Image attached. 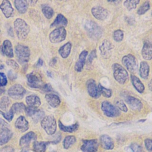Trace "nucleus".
<instances>
[{
	"mask_svg": "<svg viewBox=\"0 0 152 152\" xmlns=\"http://www.w3.org/2000/svg\"><path fill=\"white\" fill-rule=\"evenodd\" d=\"M41 126L48 135H53L56 130V122L53 116H45L41 121Z\"/></svg>",
	"mask_w": 152,
	"mask_h": 152,
	"instance_id": "nucleus-4",
	"label": "nucleus"
},
{
	"mask_svg": "<svg viewBox=\"0 0 152 152\" xmlns=\"http://www.w3.org/2000/svg\"><path fill=\"white\" fill-rule=\"evenodd\" d=\"M148 87L151 90V91H152V80H151L149 82V83H148Z\"/></svg>",
	"mask_w": 152,
	"mask_h": 152,
	"instance_id": "nucleus-55",
	"label": "nucleus"
},
{
	"mask_svg": "<svg viewBox=\"0 0 152 152\" xmlns=\"http://www.w3.org/2000/svg\"><path fill=\"white\" fill-rule=\"evenodd\" d=\"M37 138V135L34 132H29L23 136L20 140V145L23 148H27L29 146L30 142L33 140H35Z\"/></svg>",
	"mask_w": 152,
	"mask_h": 152,
	"instance_id": "nucleus-15",
	"label": "nucleus"
},
{
	"mask_svg": "<svg viewBox=\"0 0 152 152\" xmlns=\"http://www.w3.org/2000/svg\"><path fill=\"white\" fill-rule=\"evenodd\" d=\"M113 77L115 80L121 84H125L128 80V74L126 70L118 64H114L112 65Z\"/></svg>",
	"mask_w": 152,
	"mask_h": 152,
	"instance_id": "nucleus-2",
	"label": "nucleus"
},
{
	"mask_svg": "<svg viewBox=\"0 0 152 152\" xmlns=\"http://www.w3.org/2000/svg\"><path fill=\"white\" fill-rule=\"evenodd\" d=\"M85 29L88 36L94 39H99L102 35L101 28L92 21H88L85 24Z\"/></svg>",
	"mask_w": 152,
	"mask_h": 152,
	"instance_id": "nucleus-5",
	"label": "nucleus"
},
{
	"mask_svg": "<svg viewBox=\"0 0 152 152\" xmlns=\"http://www.w3.org/2000/svg\"><path fill=\"white\" fill-rule=\"evenodd\" d=\"M27 84L31 88H41L43 86V81L40 75L32 72L27 75Z\"/></svg>",
	"mask_w": 152,
	"mask_h": 152,
	"instance_id": "nucleus-10",
	"label": "nucleus"
},
{
	"mask_svg": "<svg viewBox=\"0 0 152 152\" xmlns=\"http://www.w3.org/2000/svg\"><path fill=\"white\" fill-rule=\"evenodd\" d=\"M131 80L132 84L134 88L136 89V90L139 92L140 93H143L144 91V86L143 84L141 83V81L140 80V79L135 75H131Z\"/></svg>",
	"mask_w": 152,
	"mask_h": 152,
	"instance_id": "nucleus-27",
	"label": "nucleus"
},
{
	"mask_svg": "<svg viewBox=\"0 0 152 152\" xmlns=\"http://www.w3.org/2000/svg\"><path fill=\"white\" fill-rule=\"evenodd\" d=\"M150 8V3L148 1H145L142 4V5L138 8L137 13L139 15H142L145 13Z\"/></svg>",
	"mask_w": 152,
	"mask_h": 152,
	"instance_id": "nucleus-39",
	"label": "nucleus"
},
{
	"mask_svg": "<svg viewBox=\"0 0 152 152\" xmlns=\"http://www.w3.org/2000/svg\"><path fill=\"white\" fill-rule=\"evenodd\" d=\"M43 61L41 58H39L37 64H36V66L37 67H40L43 65Z\"/></svg>",
	"mask_w": 152,
	"mask_h": 152,
	"instance_id": "nucleus-53",
	"label": "nucleus"
},
{
	"mask_svg": "<svg viewBox=\"0 0 152 152\" xmlns=\"http://www.w3.org/2000/svg\"><path fill=\"white\" fill-rule=\"evenodd\" d=\"M40 88L43 92H46V93L50 92L53 90V88L50 84H46L45 85H43Z\"/></svg>",
	"mask_w": 152,
	"mask_h": 152,
	"instance_id": "nucleus-47",
	"label": "nucleus"
},
{
	"mask_svg": "<svg viewBox=\"0 0 152 152\" xmlns=\"http://www.w3.org/2000/svg\"><path fill=\"white\" fill-rule=\"evenodd\" d=\"M100 50L102 56L104 58H109L112 54L113 49L112 44L107 40H104L100 46Z\"/></svg>",
	"mask_w": 152,
	"mask_h": 152,
	"instance_id": "nucleus-14",
	"label": "nucleus"
},
{
	"mask_svg": "<svg viewBox=\"0 0 152 152\" xmlns=\"http://www.w3.org/2000/svg\"><path fill=\"white\" fill-rule=\"evenodd\" d=\"M0 152H14V149L10 146H6L0 149Z\"/></svg>",
	"mask_w": 152,
	"mask_h": 152,
	"instance_id": "nucleus-52",
	"label": "nucleus"
},
{
	"mask_svg": "<svg viewBox=\"0 0 152 152\" xmlns=\"http://www.w3.org/2000/svg\"><path fill=\"white\" fill-rule=\"evenodd\" d=\"M71 43L70 42H67L59 48L58 52L62 58H66L69 56L71 50Z\"/></svg>",
	"mask_w": 152,
	"mask_h": 152,
	"instance_id": "nucleus-31",
	"label": "nucleus"
},
{
	"mask_svg": "<svg viewBox=\"0 0 152 152\" xmlns=\"http://www.w3.org/2000/svg\"><path fill=\"white\" fill-rule=\"evenodd\" d=\"M10 104V99L7 96H3L0 100V108L2 110L6 111Z\"/></svg>",
	"mask_w": 152,
	"mask_h": 152,
	"instance_id": "nucleus-38",
	"label": "nucleus"
},
{
	"mask_svg": "<svg viewBox=\"0 0 152 152\" xmlns=\"http://www.w3.org/2000/svg\"><path fill=\"white\" fill-rule=\"evenodd\" d=\"M115 106L118 109H119V110H122V112H127V110H128L127 107L122 100H117L115 101Z\"/></svg>",
	"mask_w": 152,
	"mask_h": 152,
	"instance_id": "nucleus-42",
	"label": "nucleus"
},
{
	"mask_svg": "<svg viewBox=\"0 0 152 152\" xmlns=\"http://www.w3.org/2000/svg\"><path fill=\"white\" fill-rule=\"evenodd\" d=\"M96 57V50H93L91 51V52L90 53V54L89 55L88 59H87V62L88 64L91 63L92 61Z\"/></svg>",
	"mask_w": 152,
	"mask_h": 152,
	"instance_id": "nucleus-50",
	"label": "nucleus"
},
{
	"mask_svg": "<svg viewBox=\"0 0 152 152\" xmlns=\"http://www.w3.org/2000/svg\"><path fill=\"white\" fill-rule=\"evenodd\" d=\"M139 2V0H129L124 1V5L125 7H126L128 10H132L136 8Z\"/></svg>",
	"mask_w": 152,
	"mask_h": 152,
	"instance_id": "nucleus-36",
	"label": "nucleus"
},
{
	"mask_svg": "<svg viewBox=\"0 0 152 152\" xmlns=\"http://www.w3.org/2000/svg\"><path fill=\"white\" fill-rule=\"evenodd\" d=\"M26 108L25 105L23 103H15L12 105L11 110L14 113H19L24 111Z\"/></svg>",
	"mask_w": 152,
	"mask_h": 152,
	"instance_id": "nucleus-34",
	"label": "nucleus"
},
{
	"mask_svg": "<svg viewBox=\"0 0 152 152\" xmlns=\"http://www.w3.org/2000/svg\"><path fill=\"white\" fill-rule=\"evenodd\" d=\"M92 15L99 20H105L109 15L106 9L100 6H95L91 8Z\"/></svg>",
	"mask_w": 152,
	"mask_h": 152,
	"instance_id": "nucleus-13",
	"label": "nucleus"
},
{
	"mask_svg": "<svg viewBox=\"0 0 152 152\" xmlns=\"http://www.w3.org/2000/svg\"><path fill=\"white\" fill-rule=\"evenodd\" d=\"M56 61H57V58H56V57H55V58H53V59H52V61H51L50 63V65H54L56 64Z\"/></svg>",
	"mask_w": 152,
	"mask_h": 152,
	"instance_id": "nucleus-54",
	"label": "nucleus"
},
{
	"mask_svg": "<svg viewBox=\"0 0 152 152\" xmlns=\"http://www.w3.org/2000/svg\"><path fill=\"white\" fill-rule=\"evenodd\" d=\"M45 99L48 104L52 107H57L61 103L59 97L56 94H47L45 96Z\"/></svg>",
	"mask_w": 152,
	"mask_h": 152,
	"instance_id": "nucleus-24",
	"label": "nucleus"
},
{
	"mask_svg": "<svg viewBox=\"0 0 152 152\" xmlns=\"http://www.w3.org/2000/svg\"><path fill=\"white\" fill-rule=\"evenodd\" d=\"M15 52L17 60L21 64H24L28 61L30 55V50L28 47L18 45L15 48Z\"/></svg>",
	"mask_w": 152,
	"mask_h": 152,
	"instance_id": "nucleus-3",
	"label": "nucleus"
},
{
	"mask_svg": "<svg viewBox=\"0 0 152 152\" xmlns=\"http://www.w3.org/2000/svg\"><path fill=\"white\" fill-rule=\"evenodd\" d=\"M87 55H88V52L87 50H83L80 54L78 59L77 60V61L75 65V70L77 72H80L82 71V69L84 67Z\"/></svg>",
	"mask_w": 152,
	"mask_h": 152,
	"instance_id": "nucleus-20",
	"label": "nucleus"
},
{
	"mask_svg": "<svg viewBox=\"0 0 152 152\" xmlns=\"http://www.w3.org/2000/svg\"><path fill=\"white\" fill-rule=\"evenodd\" d=\"M113 37L116 42H121L124 38V31L119 29L117 30L114 31Z\"/></svg>",
	"mask_w": 152,
	"mask_h": 152,
	"instance_id": "nucleus-41",
	"label": "nucleus"
},
{
	"mask_svg": "<svg viewBox=\"0 0 152 152\" xmlns=\"http://www.w3.org/2000/svg\"><path fill=\"white\" fill-rule=\"evenodd\" d=\"M44 116H45V112L41 109H37L31 117L35 122H37L40 120L41 119L42 120V119L44 118Z\"/></svg>",
	"mask_w": 152,
	"mask_h": 152,
	"instance_id": "nucleus-35",
	"label": "nucleus"
},
{
	"mask_svg": "<svg viewBox=\"0 0 152 152\" xmlns=\"http://www.w3.org/2000/svg\"><path fill=\"white\" fill-rule=\"evenodd\" d=\"M26 102L29 107L37 108L41 104L40 98L36 95H30L27 96Z\"/></svg>",
	"mask_w": 152,
	"mask_h": 152,
	"instance_id": "nucleus-25",
	"label": "nucleus"
},
{
	"mask_svg": "<svg viewBox=\"0 0 152 152\" xmlns=\"http://www.w3.org/2000/svg\"><path fill=\"white\" fill-rule=\"evenodd\" d=\"M86 86L88 93L91 97L97 99L100 96L101 93L99 91L98 86L96 85V83L94 80L90 79L88 80L87 81Z\"/></svg>",
	"mask_w": 152,
	"mask_h": 152,
	"instance_id": "nucleus-12",
	"label": "nucleus"
},
{
	"mask_svg": "<svg viewBox=\"0 0 152 152\" xmlns=\"http://www.w3.org/2000/svg\"><path fill=\"white\" fill-rule=\"evenodd\" d=\"M15 8L17 11L21 13L24 14L27 11L28 8V1L23 0H15L14 2Z\"/></svg>",
	"mask_w": 152,
	"mask_h": 152,
	"instance_id": "nucleus-29",
	"label": "nucleus"
},
{
	"mask_svg": "<svg viewBox=\"0 0 152 152\" xmlns=\"http://www.w3.org/2000/svg\"><path fill=\"white\" fill-rule=\"evenodd\" d=\"M0 51L2 53L5 55L9 58H12L14 56L12 46L11 42L8 40L4 41L2 46L0 47Z\"/></svg>",
	"mask_w": 152,
	"mask_h": 152,
	"instance_id": "nucleus-18",
	"label": "nucleus"
},
{
	"mask_svg": "<svg viewBox=\"0 0 152 152\" xmlns=\"http://www.w3.org/2000/svg\"><path fill=\"white\" fill-rule=\"evenodd\" d=\"M125 101L129 107L134 110H140L142 107V102L138 99L128 96L125 98Z\"/></svg>",
	"mask_w": 152,
	"mask_h": 152,
	"instance_id": "nucleus-17",
	"label": "nucleus"
},
{
	"mask_svg": "<svg viewBox=\"0 0 152 152\" xmlns=\"http://www.w3.org/2000/svg\"><path fill=\"white\" fill-rule=\"evenodd\" d=\"M2 68H3V66H0V69H1Z\"/></svg>",
	"mask_w": 152,
	"mask_h": 152,
	"instance_id": "nucleus-58",
	"label": "nucleus"
},
{
	"mask_svg": "<svg viewBox=\"0 0 152 152\" xmlns=\"http://www.w3.org/2000/svg\"><path fill=\"white\" fill-rule=\"evenodd\" d=\"M83 144L81 150L83 152H96L98 150V141L96 139L85 140L83 141Z\"/></svg>",
	"mask_w": 152,
	"mask_h": 152,
	"instance_id": "nucleus-11",
	"label": "nucleus"
},
{
	"mask_svg": "<svg viewBox=\"0 0 152 152\" xmlns=\"http://www.w3.org/2000/svg\"><path fill=\"white\" fill-rule=\"evenodd\" d=\"M26 93V89L20 84H14L12 86L8 91L10 97L15 100H19L23 97Z\"/></svg>",
	"mask_w": 152,
	"mask_h": 152,
	"instance_id": "nucleus-9",
	"label": "nucleus"
},
{
	"mask_svg": "<svg viewBox=\"0 0 152 152\" xmlns=\"http://www.w3.org/2000/svg\"><path fill=\"white\" fill-rule=\"evenodd\" d=\"M7 83V79L4 73L0 72V87L4 86Z\"/></svg>",
	"mask_w": 152,
	"mask_h": 152,
	"instance_id": "nucleus-46",
	"label": "nucleus"
},
{
	"mask_svg": "<svg viewBox=\"0 0 152 152\" xmlns=\"http://www.w3.org/2000/svg\"><path fill=\"white\" fill-rule=\"evenodd\" d=\"M0 113L5 118V119H7L9 122L11 121L14 117V113L12 112V111L11 109L7 112H3L2 111L0 110Z\"/></svg>",
	"mask_w": 152,
	"mask_h": 152,
	"instance_id": "nucleus-43",
	"label": "nucleus"
},
{
	"mask_svg": "<svg viewBox=\"0 0 152 152\" xmlns=\"http://www.w3.org/2000/svg\"><path fill=\"white\" fill-rule=\"evenodd\" d=\"M139 71H140V77L143 79H145V80L147 79L149 74V71H150V66L145 61L141 62Z\"/></svg>",
	"mask_w": 152,
	"mask_h": 152,
	"instance_id": "nucleus-28",
	"label": "nucleus"
},
{
	"mask_svg": "<svg viewBox=\"0 0 152 152\" xmlns=\"http://www.w3.org/2000/svg\"><path fill=\"white\" fill-rule=\"evenodd\" d=\"M6 63L8 65L13 68L14 69H18L19 68V66H18V64L15 61H14V60H11V59L7 60Z\"/></svg>",
	"mask_w": 152,
	"mask_h": 152,
	"instance_id": "nucleus-48",
	"label": "nucleus"
},
{
	"mask_svg": "<svg viewBox=\"0 0 152 152\" xmlns=\"http://www.w3.org/2000/svg\"><path fill=\"white\" fill-rule=\"evenodd\" d=\"M47 75L49 76V77H52V74L49 72V71H47Z\"/></svg>",
	"mask_w": 152,
	"mask_h": 152,
	"instance_id": "nucleus-57",
	"label": "nucleus"
},
{
	"mask_svg": "<svg viewBox=\"0 0 152 152\" xmlns=\"http://www.w3.org/2000/svg\"><path fill=\"white\" fill-rule=\"evenodd\" d=\"M101 109L103 113L108 117H116L120 115L119 109L107 101H104L101 104Z\"/></svg>",
	"mask_w": 152,
	"mask_h": 152,
	"instance_id": "nucleus-7",
	"label": "nucleus"
},
{
	"mask_svg": "<svg viewBox=\"0 0 152 152\" xmlns=\"http://www.w3.org/2000/svg\"><path fill=\"white\" fill-rule=\"evenodd\" d=\"M100 142L104 149L112 150L114 147V143L112 139L107 135H103L101 136Z\"/></svg>",
	"mask_w": 152,
	"mask_h": 152,
	"instance_id": "nucleus-23",
	"label": "nucleus"
},
{
	"mask_svg": "<svg viewBox=\"0 0 152 152\" xmlns=\"http://www.w3.org/2000/svg\"><path fill=\"white\" fill-rule=\"evenodd\" d=\"M14 26L18 38L20 40L26 39L30 31V27L21 18H17L14 23Z\"/></svg>",
	"mask_w": 152,
	"mask_h": 152,
	"instance_id": "nucleus-1",
	"label": "nucleus"
},
{
	"mask_svg": "<svg viewBox=\"0 0 152 152\" xmlns=\"http://www.w3.org/2000/svg\"><path fill=\"white\" fill-rule=\"evenodd\" d=\"M67 19L62 14H59L56 16L55 21L50 25V27L59 26V27H64L67 25Z\"/></svg>",
	"mask_w": 152,
	"mask_h": 152,
	"instance_id": "nucleus-26",
	"label": "nucleus"
},
{
	"mask_svg": "<svg viewBox=\"0 0 152 152\" xmlns=\"http://www.w3.org/2000/svg\"><path fill=\"white\" fill-rule=\"evenodd\" d=\"M141 54L143 58L145 60H151L152 59V42L148 41L144 42Z\"/></svg>",
	"mask_w": 152,
	"mask_h": 152,
	"instance_id": "nucleus-19",
	"label": "nucleus"
},
{
	"mask_svg": "<svg viewBox=\"0 0 152 152\" xmlns=\"http://www.w3.org/2000/svg\"><path fill=\"white\" fill-rule=\"evenodd\" d=\"M98 87H99V91H100V93L104 97H107V98H109V97H111V96H112V91L110 89H108V88H106L103 87L100 84H99Z\"/></svg>",
	"mask_w": 152,
	"mask_h": 152,
	"instance_id": "nucleus-40",
	"label": "nucleus"
},
{
	"mask_svg": "<svg viewBox=\"0 0 152 152\" xmlns=\"http://www.w3.org/2000/svg\"><path fill=\"white\" fill-rule=\"evenodd\" d=\"M144 144L146 149L152 152V140L150 138H147L144 140Z\"/></svg>",
	"mask_w": 152,
	"mask_h": 152,
	"instance_id": "nucleus-44",
	"label": "nucleus"
},
{
	"mask_svg": "<svg viewBox=\"0 0 152 152\" xmlns=\"http://www.w3.org/2000/svg\"><path fill=\"white\" fill-rule=\"evenodd\" d=\"M37 108H35V107H26V113L27 114V115L28 116H31L34 113V112L36 110Z\"/></svg>",
	"mask_w": 152,
	"mask_h": 152,
	"instance_id": "nucleus-49",
	"label": "nucleus"
},
{
	"mask_svg": "<svg viewBox=\"0 0 152 152\" xmlns=\"http://www.w3.org/2000/svg\"><path fill=\"white\" fill-rule=\"evenodd\" d=\"M129 148H131L132 152H142V148L137 144L132 143L130 145Z\"/></svg>",
	"mask_w": 152,
	"mask_h": 152,
	"instance_id": "nucleus-45",
	"label": "nucleus"
},
{
	"mask_svg": "<svg viewBox=\"0 0 152 152\" xmlns=\"http://www.w3.org/2000/svg\"><path fill=\"white\" fill-rule=\"evenodd\" d=\"M8 124L2 119L0 118V131L5 128H8Z\"/></svg>",
	"mask_w": 152,
	"mask_h": 152,
	"instance_id": "nucleus-51",
	"label": "nucleus"
},
{
	"mask_svg": "<svg viewBox=\"0 0 152 152\" xmlns=\"http://www.w3.org/2000/svg\"><path fill=\"white\" fill-rule=\"evenodd\" d=\"M42 12L44 15L48 19H50L52 17L53 15V9L48 5H43L42 7Z\"/></svg>",
	"mask_w": 152,
	"mask_h": 152,
	"instance_id": "nucleus-37",
	"label": "nucleus"
},
{
	"mask_svg": "<svg viewBox=\"0 0 152 152\" xmlns=\"http://www.w3.org/2000/svg\"><path fill=\"white\" fill-rule=\"evenodd\" d=\"M0 9L6 18H10L14 15V9L10 1L4 0L0 5Z\"/></svg>",
	"mask_w": 152,
	"mask_h": 152,
	"instance_id": "nucleus-16",
	"label": "nucleus"
},
{
	"mask_svg": "<svg viewBox=\"0 0 152 152\" xmlns=\"http://www.w3.org/2000/svg\"><path fill=\"white\" fill-rule=\"evenodd\" d=\"M59 127L61 130L64 132H72L75 131L78 128V123H75L74 125L70 126H65L62 124V123L59 121Z\"/></svg>",
	"mask_w": 152,
	"mask_h": 152,
	"instance_id": "nucleus-32",
	"label": "nucleus"
},
{
	"mask_svg": "<svg viewBox=\"0 0 152 152\" xmlns=\"http://www.w3.org/2000/svg\"><path fill=\"white\" fill-rule=\"evenodd\" d=\"M66 36L64 27H59L53 30L49 34V40L53 43H58L64 41Z\"/></svg>",
	"mask_w": 152,
	"mask_h": 152,
	"instance_id": "nucleus-8",
	"label": "nucleus"
},
{
	"mask_svg": "<svg viewBox=\"0 0 152 152\" xmlns=\"http://www.w3.org/2000/svg\"><path fill=\"white\" fill-rule=\"evenodd\" d=\"M15 126L19 131L25 132L28 129V122L23 116H20L17 119Z\"/></svg>",
	"mask_w": 152,
	"mask_h": 152,
	"instance_id": "nucleus-21",
	"label": "nucleus"
},
{
	"mask_svg": "<svg viewBox=\"0 0 152 152\" xmlns=\"http://www.w3.org/2000/svg\"><path fill=\"white\" fill-rule=\"evenodd\" d=\"M12 136V132L9 128H5L0 131V145H2L7 143Z\"/></svg>",
	"mask_w": 152,
	"mask_h": 152,
	"instance_id": "nucleus-22",
	"label": "nucleus"
},
{
	"mask_svg": "<svg viewBox=\"0 0 152 152\" xmlns=\"http://www.w3.org/2000/svg\"><path fill=\"white\" fill-rule=\"evenodd\" d=\"M21 152H29V151L28 150V149L27 148H23Z\"/></svg>",
	"mask_w": 152,
	"mask_h": 152,
	"instance_id": "nucleus-56",
	"label": "nucleus"
},
{
	"mask_svg": "<svg viewBox=\"0 0 152 152\" xmlns=\"http://www.w3.org/2000/svg\"><path fill=\"white\" fill-rule=\"evenodd\" d=\"M122 62L129 72H135L137 71L138 68V62L134 55L128 54L124 56L122 59Z\"/></svg>",
	"mask_w": 152,
	"mask_h": 152,
	"instance_id": "nucleus-6",
	"label": "nucleus"
},
{
	"mask_svg": "<svg viewBox=\"0 0 152 152\" xmlns=\"http://www.w3.org/2000/svg\"><path fill=\"white\" fill-rule=\"evenodd\" d=\"M51 152H56L55 151H51Z\"/></svg>",
	"mask_w": 152,
	"mask_h": 152,
	"instance_id": "nucleus-59",
	"label": "nucleus"
},
{
	"mask_svg": "<svg viewBox=\"0 0 152 152\" xmlns=\"http://www.w3.org/2000/svg\"><path fill=\"white\" fill-rule=\"evenodd\" d=\"M50 142L34 141L33 144V150L34 152H45L47 145Z\"/></svg>",
	"mask_w": 152,
	"mask_h": 152,
	"instance_id": "nucleus-30",
	"label": "nucleus"
},
{
	"mask_svg": "<svg viewBox=\"0 0 152 152\" xmlns=\"http://www.w3.org/2000/svg\"><path fill=\"white\" fill-rule=\"evenodd\" d=\"M76 141V138L73 135L66 136L63 141V146L65 149H68L72 144H74Z\"/></svg>",
	"mask_w": 152,
	"mask_h": 152,
	"instance_id": "nucleus-33",
	"label": "nucleus"
}]
</instances>
